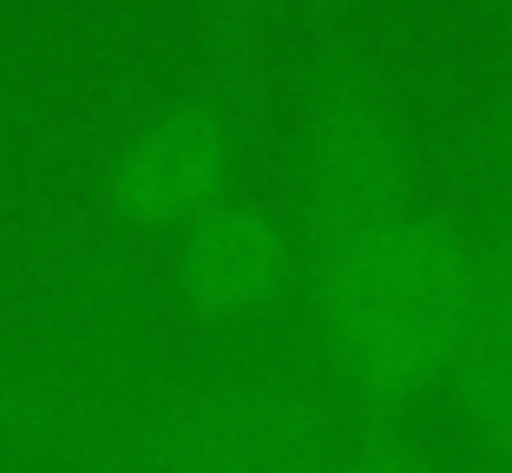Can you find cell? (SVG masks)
Masks as SVG:
<instances>
[{
  "instance_id": "cell-4",
  "label": "cell",
  "mask_w": 512,
  "mask_h": 473,
  "mask_svg": "<svg viewBox=\"0 0 512 473\" xmlns=\"http://www.w3.org/2000/svg\"><path fill=\"white\" fill-rule=\"evenodd\" d=\"M224 191H237V138L211 99H171L151 106L119 138L106 171V198L145 237H178L191 217H204Z\"/></svg>"
},
{
  "instance_id": "cell-3",
  "label": "cell",
  "mask_w": 512,
  "mask_h": 473,
  "mask_svg": "<svg viewBox=\"0 0 512 473\" xmlns=\"http://www.w3.org/2000/svg\"><path fill=\"white\" fill-rule=\"evenodd\" d=\"M171 250V290L211 329H250L283 296L302 290V244L296 217L256 204L250 191H224L204 217L165 237Z\"/></svg>"
},
{
  "instance_id": "cell-1",
  "label": "cell",
  "mask_w": 512,
  "mask_h": 473,
  "mask_svg": "<svg viewBox=\"0 0 512 473\" xmlns=\"http://www.w3.org/2000/svg\"><path fill=\"white\" fill-rule=\"evenodd\" d=\"M302 309L329 382L368 421L447 395L473 342V224L427 191L388 86L355 46H322L296 125Z\"/></svg>"
},
{
  "instance_id": "cell-2",
  "label": "cell",
  "mask_w": 512,
  "mask_h": 473,
  "mask_svg": "<svg viewBox=\"0 0 512 473\" xmlns=\"http://www.w3.org/2000/svg\"><path fill=\"white\" fill-rule=\"evenodd\" d=\"M473 342L453 401L486 434L499 460H512V0L493 33V165H486V217L473 224Z\"/></svg>"
},
{
  "instance_id": "cell-5",
  "label": "cell",
  "mask_w": 512,
  "mask_h": 473,
  "mask_svg": "<svg viewBox=\"0 0 512 473\" xmlns=\"http://www.w3.org/2000/svg\"><path fill=\"white\" fill-rule=\"evenodd\" d=\"M178 447L171 454L191 467H309L335 460V408L322 388L289 382L276 368L197 382L165 414Z\"/></svg>"
}]
</instances>
